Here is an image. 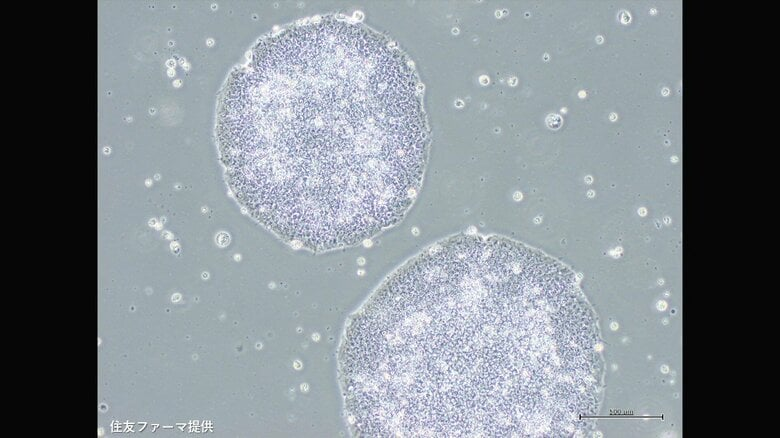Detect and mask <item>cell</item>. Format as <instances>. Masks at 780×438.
Masks as SVG:
<instances>
[{"mask_svg":"<svg viewBox=\"0 0 780 438\" xmlns=\"http://www.w3.org/2000/svg\"><path fill=\"white\" fill-rule=\"evenodd\" d=\"M595 332L565 267L506 239L461 236L401 268L355 314L344 372L387 436H527L571 415Z\"/></svg>","mask_w":780,"mask_h":438,"instance_id":"6da1fadb","label":"cell"},{"mask_svg":"<svg viewBox=\"0 0 780 438\" xmlns=\"http://www.w3.org/2000/svg\"><path fill=\"white\" fill-rule=\"evenodd\" d=\"M218 139L243 207L312 251L351 246L397 223L427 153L404 56L360 25L330 20L256 48L228 82Z\"/></svg>","mask_w":780,"mask_h":438,"instance_id":"7a4b0ae2","label":"cell"},{"mask_svg":"<svg viewBox=\"0 0 780 438\" xmlns=\"http://www.w3.org/2000/svg\"><path fill=\"white\" fill-rule=\"evenodd\" d=\"M562 124V119L556 114L547 117V125L552 129H558Z\"/></svg>","mask_w":780,"mask_h":438,"instance_id":"3957f363","label":"cell"}]
</instances>
